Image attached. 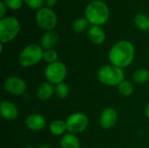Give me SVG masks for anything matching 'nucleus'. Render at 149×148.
<instances>
[{"mask_svg": "<svg viewBox=\"0 0 149 148\" xmlns=\"http://www.w3.org/2000/svg\"><path fill=\"white\" fill-rule=\"evenodd\" d=\"M134 55V44L127 40H120L112 46L108 53V58L112 65L123 69L133 63Z\"/></svg>", "mask_w": 149, "mask_h": 148, "instance_id": "f257e3e1", "label": "nucleus"}, {"mask_svg": "<svg viewBox=\"0 0 149 148\" xmlns=\"http://www.w3.org/2000/svg\"><path fill=\"white\" fill-rule=\"evenodd\" d=\"M85 16L91 24L100 26L108 21L110 11L106 3L100 0H93L86 5Z\"/></svg>", "mask_w": 149, "mask_h": 148, "instance_id": "f03ea898", "label": "nucleus"}, {"mask_svg": "<svg viewBox=\"0 0 149 148\" xmlns=\"http://www.w3.org/2000/svg\"><path fill=\"white\" fill-rule=\"evenodd\" d=\"M97 78L103 85L107 86H118L125 79V74L123 69L109 64L99 69Z\"/></svg>", "mask_w": 149, "mask_h": 148, "instance_id": "7ed1b4c3", "label": "nucleus"}, {"mask_svg": "<svg viewBox=\"0 0 149 148\" xmlns=\"http://www.w3.org/2000/svg\"><path fill=\"white\" fill-rule=\"evenodd\" d=\"M44 49L35 44H31L25 46L18 56L19 65L28 68L38 64L43 59Z\"/></svg>", "mask_w": 149, "mask_h": 148, "instance_id": "20e7f679", "label": "nucleus"}, {"mask_svg": "<svg viewBox=\"0 0 149 148\" xmlns=\"http://www.w3.org/2000/svg\"><path fill=\"white\" fill-rule=\"evenodd\" d=\"M20 31L19 21L13 17H3L0 20V42L6 44L12 41Z\"/></svg>", "mask_w": 149, "mask_h": 148, "instance_id": "39448f33", "label": "nucleus"}, {"mask_svg": "<svg viewBox=\"0 0 149 148\" xmlns=\"http://www.w3.org/2000/svg\"><path fill=\"white\" fill-rule=\"evenodd\" d=\"M67 74V68L65 65L60 61L47 65L45 70V77L47 82L56 85L64 82Z\"/></svg>", "mask_w": 149, "mask_h": 148, "instance_id": "423d86ee", "label": "nucleus"}, {"mask_svg": "<svg viewBox=\"0 0 149 148\" xmlns=\"http://www.w3.org/2000/svg\"><path fill=\"white\" fill-rule=\"evenodd\" d=\"M67 132L75 135L80 134L86 130L89 126V119L83 113H72L65 120Z\"/></svg>", "mask_w": 149, "mask_h": 148, "instance_id": "0eeeda50", "label": "nucleus"}, {"mask_svg": "<svg viewBox=\"0 0 149 148\" xmlns=\"http://www.w3.org/2000/svg\"><path fill=\"white\" fill-rule=\"evenodd\" d=\"M36 22L40 28L47 31H52L56 27L58 18L53 10L47 7H42L36 13Z\"/></svg>", "mask_w": 149, "mask_h": 148, "instance_id": "6e6552de", "label": "nucleus"}, {"mask_svg": "<svg viewBox=\"0 0 149 148\" xmlns=\"http://www.w3.org/2000/svg\"><path fill=\"white\" fill-rule=\"evenodd\" d=\"M3 86L6 92L14 96L23 95L27 89L26 82L22 78L17 76L8 77L4 80Z\"/></svg>", "mask_w": 149, "mask_h": 148, "instance_id": "1a4fd4ad", "label": "nucleus"}, {"mask_svg": "<svg viewBox=\"0 0 149 148\" xmlns=\"http://www.w3.org/2000/svg\"><path fill=\"white\" fill-rule=\"evenodd\" d=\"M118 112L113 107L104 109L100 116V125L105 130L112 129L118 121Z\"/></svg>", "mask_w": 149, "mask_h": 148, "instance_id": "9d476101", "label": "nucleus"}, {"mask_svg": "<svg viewBox=\"0 0 149 148\" xmlns=\"http://www.w3.org/2000/svg\"><path fill=\"white\" fill-rule=\"evenodd\" d=\"M24 123L29 130L33 132H39L45 128L47 121L42 114L31 113L26 117Z\"/></svg>", "mask_w": 149, "mask_h": 148, "instance_id": "9b49d317", "label": "nucleus"}, {"mask_svg": "<svg viewBox=\"0 0 149 148\" xmlns=\"http://www.w3.org/2000/svg\"><path fill=\"white\" fill-rule=\"evenodd\" d=\"M0 114L3 119L8 121H13L18 117V109L14 103L3 100L0 103Z\"/></svg>", "mask_w": 149, "mask_h": 148, "instance_id": "f8f14e48", "label": "nucleus"}, {"mask_svg": "<svg viewBox=\"0 0 149 148\" xmlns=\"http://www.w3.org/2000/svg\"><path fill=\"white\" fill-rule=\"evenodd\" d=\"M58 34L55 31H47L41 37L40 46L45 50H52L58 42Z\"/></svg>", "mask_w": 149, "mask_h": 148, "instance_id": "ddd939ff", "label": "nucleus"}, {"mask_svg": "<svg viewBox=\"0 0 149 148\" xmlns=\"http://www.w3.org/2000/svg\"><path fill=\"white\" fill-rule=\"evenodd\" d=\"M87 37L94 44H101L106 40V32L99 25H92L87 30Z\"/></svg>", "mask_w": 149, "mask_h": 148, "instance_id": "4468645a", "label": "nucleus"}, {"mask_svg": "<svg viewBox=\"0 0 149 148\" xmlns=\"http://www.w3.org/2000/svg\"><path fill=\"white\" fill-rule=\"evenodd\" d=\"M53 94H55L54 85L47 81L39 84L36 91V96L41 101H46L50 99Z\"/></svg>", "mask_w": 149, "mask_h": 148, "instance_id": "2eb2a0df", "label": "nucleus"}, {"mask_svg": "<svg viewBox=\"0 0 149 148\" xmlns=\"http://www.w3.org/2000/svg\"><path fill=\"white\" fill-rule=\"evenodd\" d=\"M61 148H80V142L77 135L72 133H65L60 140Z\"/></svg>", "mask_w": 149, "mask_h": 148, "instance_id": "dca6fc26", "label": "nucleus"}, {"mask_svg": "<svg viewBox=\"0 0 149 148\" xmlns=\"http://www.w3.org/2000/svg\"><path fill=\"white\" fill-rule=\"evenodd\" d=\"M49 130L53 136H63L67 131L65 120L60 119L53 120L49 126Z\"/></svg>", "mask_w": 149, "mask_h": 148, "instance_id": "f3484780", "label": "nucleus"}, {"mask_svg": "<svg viewBox=\"0 0 149 148\" xmlns=\"http://www.w3.org/2000/svg\"><path fill=\"white\" fill-rule=\"evenodd\" d=\"M133 80L138 85H143L149 81V71L146 68H140L133 73Z\"/></svg>", "mask_w": 149, "mask_h": 148, "instance_id": "a211bd4d", "label": "nucleus"}, {"mask_svg": "<svg viewBox=\"0 0 149 148\" xmlns=\"http://www.w3.org/2000/svg\"><path fill=\"white\" fill-rule=\"evenodd\" d=\"M134 22L139 30L142 31H149V17L148 15L138 13L134 18Z\"/></svg>", "mask_w": 149, "mask_h": 148, "instance_id": "6ab92c4d", "label": "nucleus"}, {"mask_svg": "<svg viewBox=\"0 0 149 148\" xmlns=\"http://www.w3.org/2000/svg\"><path fill=\"white\" fill-rule=\"evenodd\" d=\"M117 87H118L119 92L124 97L131 96L134 93V91L133 83L130 82L129 80H127V79H124Z\"/></svg>", "mask_w": 149, "mask_h": 148, "instance_id": "aec40b11", "label": "nucleus"}, {"mask_svg": "<svg viewBox=\"0 0 149 148\" xmlns=\"http://www.w3.org/2000/svg\"><path fill=\"white\" fill-rule=\"evenodd\" d=\"M54 91H55V95L60 99H66L70 92L69 86L65 82H62L54 85Z\"/></svg>", "mask_w": 149, "mask_h": 148, "instance_id": "412c9836", "label": "nucleus"}, {"mask_svg": "<svg viewBox=\"0 0 149 148\" xmlns=\"http://www.w3.org/2000/svg\"><path fill=\"white\" fill-rule=\"evenodd\" d=\"M89 22L88 20L85 17H79L77 18L73 24H72V29L76 33H81L86 29H89Z\"/></svg>", "mask_w": 149, "mask_h": 148, "instance_id": "4be33fe9", "label": "nucleus"}, {"mask_svg": "<svg viewBox=\"0 0 149 148\" xmlns=\"http://www.w3.org/2000/svg\"><path fill=\"white\" fill-rule=\"evenodd\" d=\"M58 55L56 51L52 50H44V55H43V60L46 62L48 65L52 64L58 61Z\"/></svg>", "mask_w": 149, "mask_h": 148, "instance_id": "5701e85b", "label": "nucleus"}, {"mask_svg": "<svg viewBox=\"0 0 149 148\" xmlns=\"http://www.w3.org/2000/svg\"><path fill=\"white\" fill-rule=\"evenodd\" d=\"M3 2L12 10H17L23 5V0H3Z\"/></svg>", "mask_w": 149, "mask_h": 148, "instance_id": "b1692460", "label": "nucleus"}, {"mask_svg": "<svg viewBox=\"0 0 149 148\" xmlns=\"http://www.w3.org/2000/svg\"><path fill=\"white\" fill-rule=\"evenodd\" d=\"M24 1L27 4V6H29L33 10L41 9L42 4L44 3V0H24Z\"/></svg>", "mask_w": 149, "mask_h": 148, "instance_id": "393cba45", "label": "nucleus"}, {"mask_svg": "<svg viewBox=\"0 0 149 148\" xmlns=\"http://www.w3.org/2000/svg\"><path fill=\"white\" fill-rule=\"evenodd\" d=\"M6 7L7 6L5 5V3L3 1H0V17H1V19L3 18V17L6 13Z\"/></svg>", "mask_w": 149, "mask_h": 148, "instance_id": "a878e982", "label": "nucleus"}, {"mask_svg": "<svg viewBox=\"0 0 149 148\" xmlns=\"http://www.w3.org/2000/svg\"><path fill=\"white\" fill-rule=\"evenodd\" d=\"M44 1H45V3L46 7H47V8L52 9L53 6H55V5H56V3H57V1H58V0H44Z\"/></svg>", "mask_w": 149, "mask_h": 148, "instance_id": "bb28decb", "label": "nucleus"}, {"mask_svg": "<svg viewBox=\"0 0 149 148\" xmlns=\"http://www.w3.org/2000/svg\"><path fill=\"white\" fill-rule=\"evenodd\" d=\"M145 113H146V116L147 118L149 120V103L146 106V110H145Z\"/></svg>", "mask_w": 149, "mask_h": 148, "instance_id": "cd10ccee", "label": "nucleus"}, {"mask_svg": "<svg viewBox=\"0 0 149 148\" xmlns=\"http://www.w3.org/2000/svg\"><path fill=\"white\" fill-rule=\"evenodd\" d=\"M39 148H51V147L49 146V145H47V144H42Z\"/></svg>", "mask_w": 149, "mask_h": 148, "instance_id": "c85d7f7f", "label": "nucleus"}, {"mask_svg": "<svg viewBox=\"0 0 149 148\" xmlns=\"http://www.w3.org/2000/svg\"><path fill=\"white\" fill-rule=\"evenodd\" d=\"M24 148H35V147H31V146H29V147H24Z\"/></svg>", "mask_w": 149, "mask_h": 148, "instance_id": "c756f323", "label": "nucleus"}]
</instances>
